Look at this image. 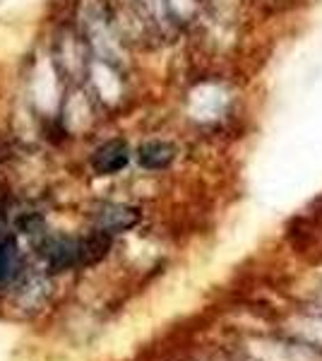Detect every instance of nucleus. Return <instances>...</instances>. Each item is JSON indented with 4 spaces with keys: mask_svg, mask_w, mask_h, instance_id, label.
Masks as SVG:
<instances>
[{
    "mask_svg": "<svg viewBox=\"0 0 322 361\" xmlns=\"http://www.w3.org/2000/svg\"><path fill=\"white\" fill-rule=\"evenodd\" d=\"M94 169L101 176H109V173H116L120 171L123 166L128 164V147L125 142H120V140H111V142H106L104 147L97 149L94 154Z\"/></svg>",
    "mask_w": 322,
    "mask_h": 361,
    "instance_id": "1",
    "label": "nucleus"
},
{
    "mask_svg": "<svg viewBox=\"0 0 322 361\" xmlns=\"http://www.w3.org/2000/svg\"><path fill=\"white\" fill-rule=\"evenodd\" d=\"M13 265H15V246L10 238L0 236V284L13 275Z\"/></svg>",
    "mask_w": 322,
    "mask_h": 361,
    "instance_id": "3",
    "label": "nucleus"
},
{
    "mask_svg": "<svg viewBox=\"0 0 322 361\" xmlns=\"http://www.w3.org/2000/svg\"><path fill=\"white\" fill-rule=\"evenodd\" d=\"M173 147L166 142H147L140 149V164L147 169H163L173 161Z\"/></svg>",
    "mask_w": 322,
    "mask_h": 361,
    "instance_id": "2",
    "label": "nucleus"
}]
</instances>
